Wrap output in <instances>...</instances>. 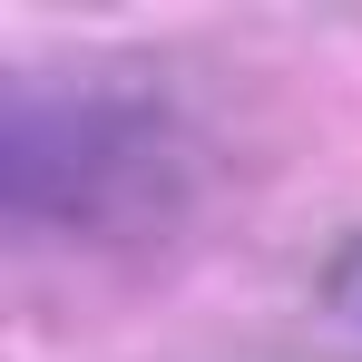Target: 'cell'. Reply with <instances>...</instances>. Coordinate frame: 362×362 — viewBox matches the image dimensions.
Returning <instances> with one entry per match:
<instances>
[{"instance_id": "cell-1", "label": "cell", "mask_w": 362, "mask_h": 362, "mask_svg": "<svg viewBox=\"0 0 362 362\" xmlns=\"http://www.w3.org/2000/svg\"><path fill=\"white\" fill-rule=\"evenodd\" d=\"M0 177H10V216L40 235L49 226L59 235H127V226L177 206V127L118 88H78V98L20 88Z\"/></svg>"}, {"instance_id": "cell-2", "label": "cell", "mask_w": 362, "mask_h": 362, "mask_svg": "<svg viewBox=\"0 0 362 362\" xmlns=\"http://www.w3.org/2000/svg\"><path fill=\"white\" fill-rule=\"evenodd\" d=\"M333 313L353 323V343H362V245L343 255V264H333Z\"/></svg>"}]
</instances>
